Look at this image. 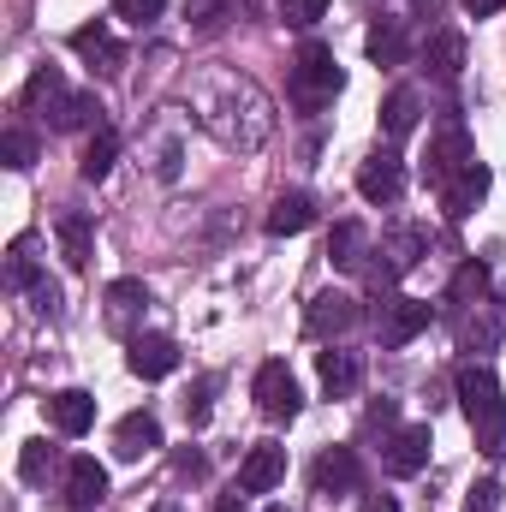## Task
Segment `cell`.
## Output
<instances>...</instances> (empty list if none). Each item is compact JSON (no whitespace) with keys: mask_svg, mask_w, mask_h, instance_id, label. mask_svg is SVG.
<instances>
[{"mask_svg":"<svg viewBox=\"0 0 506 512\" xmlns=\"http://www.w3.org/2000/svg\"><path fill=\"white\" fill-rule=\"evenodd\" d=\"M501 6H506V0H465V12H471V18H495Z\"/></svg>","mask_w":506,"mask_h":512,"instance_id":"44","label":"cell"},{"mask_svg":"<svg viewBox=\"0 0 506 512\" xmlns=\"http://www.w3.org/2000/svg\"><path fill=\"white\" fill-rule=\"evenodd\" d=\"M364 512H399V501H393V495H370V501H364Z\"/></svg>","mask_w":506,"mask_h":512,"instance_id":"45","label":"cell"},{"mask_svg":"<svg viewBox=\"0 0 506 512\" xmlns=\"http://www.w3.org/2000/svg\"><path fill=\"white\" fill-rule=\"evenodd\" d=\"M417 114H423V96H417L411 84H399V90L381 102V131L399 143V137H411V131H417Z\"/></svg>","mask_w":506,"mask_h":512,"instance_id":"25","label":"cell"},{"mask_svg":"<svg viewBox=\"0 0 506 512\" xmlns=\"http://www.w3.org/2000/svg\"><path fill=\"white\" fill-rule=\"evenodd\" d=\"M126 364H131V376L161 382V376H173V370H179V346H173L167 334H131Z\"/></svg>","mask_w":506,"mask_h":512,"instance_id":"7","label":"cell"},{"mask_svg":"<svg viewBox=\"0 0 506 512\" xmlns=\"http://www.w3.org/2000/svg\"><path fill=\"white\" fill-rule=\"evenodd\" d=\"M221 512H245V489H233V495H221Z\"/></svg>","mask_w":506,"mask_h":512,"instance_id":"46","label":"cell"},{"mask_svg":"<svg viewBox=\"0 0 506 512\" xmlns=\"http://www.w3.org/2000/svg\"><path fill=\"white\" fill-rule=\"evenodd\" d=\"M495 340H501V316H477V310L459 316V346L465 352H489Z\"/></svg>","mask_w":506,"mask_h":512,"instance_id":"29","label":"cell"},{"mask_svg":"<svg viewBox=\"0 0 506 512\" xmlns=\"http://www.w3.org/2000/svg\"><path fill=\"white\" fill-rule=\"evenodd\" d=\"M316 376H322V393L328 399H346L358 376H364V364H358V352H340V346H328L322 358H316Z\"/></svg>","mask_w":506,"mask_h":512,"instance_id":"21","label":"cell"},{"mask_svg":"<svg viewBox=\"0 0 506 512\" xmlns=\"http://www.w3.org/2000/svg\"><path fill=\"white\" fill-rule=\"evenodd\" d=\"M30 298H36V310H42V316H60V292H54L48 280H36V286H30Z\"/></svg>","mask_w":506,"mask_h":512,"instance_id":"41","label":"cell"},{"mask_svg":"<svg viewBox=\"0 0 506 512\" xmlns=\"http://www.w3.org/2000/svg\"><path fill=\"white\" fill-rule=\"evenodd\" d=\"M453 393H459V405H465V417L477 423L483 411H495V405H501V376H495L489 364H465V370L453 376Z\"/></svg>","mask_w":506,"mask_h":512,"instance_id":"9","label":"cell"},{"mask_svg":"<svg viewBox=\"0 0 506 512\" xmlns=\"http://www.w3.org/2000/svg\"><path fill=\"white\" fill-rule=\"evenodd\" d=\"M42 274H36V256H30V239H18L12 251H6V286L12 292H30Z\"/></svg>","mask_w":506,"mask_h":512,"instance_id":"32","label":"cell"},{"mask_svg":"<svg viewBox=\"0 0 506 512\" xmlns=\"http://www.w3.org/2000/svg\"><path fill=\"white\" fill-rule=\"evenodd\" d=\"M161 12H167V0H114V18H126V24H137V30L155 24Z\"/></svg>","mask_w":506,"mask_h":512,"instance_id":"37","label":"cell"},{"mask_svg":"<svg viewBox=\"0 0 506 512\" xmlns=\"http://www.w3.org/2000/svg\"><path fill=\"white\" fill-rule=\"evenodd\" d=\"M143 310H149L143 280H114V286H108V328H114V334H131V328L143 322Z\"/></svg>","mask_w":506,"mask_h":512,"instance_id":"20","label":"cell"},{"mask_svg":"<svg viewBox=\"0 0 506 512\" xmlns=\"http://www.w3.org/2000/svg\"><path fill=\"white\" fill-rule=\"evenodd\" d=\"M429 447H435V435H429V423H411V429H399V435L387 441V453H381V465H387V477H417V471L429 465Z\"/></svg>","mask_w":506,"mask_h":512,"instance_id":"8","label":"cell"},{"mask_svg":"<svg viewBox=\"0 0 506 512\" xmlns=\"http://www.w3.org/2000/svg\"><path fill=\"white\" fill-rule=\"evenodd\" d=\"M191 108H197V126L227 149H262L274 137V102L239 72H209L191 90Z\"/></svg>","mask_w":506,"mask_h":512,"instance_id":"1","label":"cell"},{"mask_svg":"<svg viewBox=\"0 0 506 512\" xmlns=\"http://www.w3.org/2000/svg\"><path fill=\"white\" fill-rule=\"evenodd\" d=\"M286 483V447H274V441H262L245 453V465H239V489L245 495H268V489H280Z\"/></svg>","mask_w":506,"mask_h":512,"instance_id":"10","label":"cell"},{"mask_svg":"<svg viewBox=\"0 0 506 512\" xmlns=\"http://www.w3.org/2000/svg\"><path fill=\"white\" fill-rule=\"evenodd\" d=\"M60 96H66V90H60V72H54V66H36V78L24 84V108H36V102H48V108H54Z\"/></svg>","mask_w":506,"mask_h":512,"instance_id":"34","label":"cell"},{"mask_svg":"<svg viewBox=\"0 0 506 512\" xmlns=\"http://www.w3.org/2000/svg\"><path fill=\"white\" fill-rule=\"evenodd\" d=\"M328 262H334V268H346V274L370 268V233H364L358 221H340V227L328 233Z\"/></svg>","mask_w":506,"mask_h":512,"instance_id":"22","label":"cell"},{"mask_svg":"<svg viewBox=\"0 0 506 512\" xmlns=\"http://www.w3.org/2000/svg\"><path fill=\"white\" fill-rule=\"evenodd\" d=\"M48 120H54V131H90V126H102V102L90 90H72V96H60L48 108Z\"/></svg>","mask_w":506,"mask_h":512,"instance_id":"24","label":"cell"},{"mask_svg":"<svg viewBox=\"0 0 506 512\" xmlns=\"http://www.w3.org/2000/svg\"><path fill=\"white\" fill-rule=\"evenodd\" d=\"M48 423H54L60 435H84V429L96 423V399H90L84 387H60V393H48Z\"/></svg>","mask_w":506,"mask_h":512,"instance_id":"14","label":"cell"},{"mask_svg":"<svg viewBox=\"0 0 506 512\" xmlns=\"http://www.w3.org/2000/svg\"><path fill=\"white\" fill-rule=\"evenodd\" d=\"M0 161H6L12 173H24V167L36 161V137H30V131H6V137H0Z\"/></svg>","mask_w":506,"mask_h":512,"instance_id":"35","label":"cell"},{"mask_svg":"<svg viewBox=\"0 0 506 512\" xmlns=\"http://www.w3.org/2000/svg\"><path fill=\"white\" fill-rule=\"evenodd\" d=\"M340 60H334V48H322V42H304L298 48V60H292V108H304V114H322L334 96H340Z\"/></svg>","mask_w":506,"mask_h":512,"instance_id":"2","label":"cell"},{"mask_svg":"<svg viewBox=\"0 0 506 512\" xmlns=\"http://www.w3.org/2000/svg\"><path fill=\"white\" fill-rule=\"evenodd\" d=\"M114 161H120V137L102 126L90 143H84V161H78V173H84V179H108V173H114Z\"/></svg>","mask_w":506,"mask_h":512,"instance_id":"27","label":"cell"},{"mask_svg":"<svg viewBox=\"0 0 506 512\" xmlns=\"http://www.w3.org/2000/svg\"><path fill=\"white\" fill-rule=\"evenodd\" d=\"M364 54H370L376 66H405V60H411V36H405V24H399V18H376L370 36H364Z\"/></svg>","mask_w":506,"mask_h":512,"instance_id":"19","label":"cell"},{"mask_svg":"<svg viewBox=\"0 0 506 512\" xmlns=\"http://www.w3.org/2000/svg\"><path fill=\"white\" fill-rule=\"evenodd\" d=\"M245 0H191V18L197 24H221V12H239Z\"/></svg>","mask_w":506,"mask_h":512,"instance_id":"40","label":"cell"},{"mask_svg":"<svg viewBox=\"0 0 506 512\" xmlns=\"http://www.w3.org/2000/svg\"><path fill=\"white\" fill-rule=\"evenodd\" d=\"M54 233H60V256H66V268H90V256H96V227H90L84 209H66V215L54 221Z\"/></svg>","mask_w":506,"mask_h":512,"instance_id":"16","label":"cell"},{"mask_svg":"<svg viewBox=\"0 0 506 512\" xmlns=\"http://www.w3.org/2000/svg\"><path fill=\"white\" fill-rule=\"evenodd\" d=\"M483 197H489V167H483V161H471L465 173H453V179L441 185V209H447L453 221H465Z\"/></svg>","mask_w":506,"mask_h":512,"instance_id":"13","label":"cell"},{"mask_svg":"<svg viewBox=\"0 0 506 512\" xmlns=\"http://www.w3.org/2000/svg\"><path fill=\"white\" fill-rule=\"evenodd\" d=\"M471 429H477V447H483L489 459H506V399L495 405V411H483Z\"/></svg>","mask_w":506,"mask_h":512,"instance_id":"31","label":"cell"},{"mask_svg":"<svg viewBox=\"0 0 506 512\" xmlns=\"http://www.w3.org/2000/svg\"><path fill=\"white\" fill-rule=\"evenodd\" d=\"M441 12H447V0H411V18H417V24H429V30L441 24Z\"/></svg>","mask_w":506,"mask_h":512,"instance_id":"42","label":"cell"},{"mask_svg":"<svg viewBox=\"0 0 506 512\" xmlns=\"http://www.w3.org/2000/svg\"><path fill=\"white\" fill-rule=\"evenodd\" d=\"M358 197L364 203H399L405 197V161L393 149H376L364 167H358Z\"/></svg>","mask_w":506,"mask_h":512,"instance_id":"6","label":"cell"},{"mask_svg":"<svg viewBox=\"0 0 506 512\" xmlns=\"http://www.w3.org/2000/svg\"><path fill=\"white\" fill-rule=\"evenodd\" d=\"M483 292H489V268H483V262H465V268L453 274V292H447V304L465 316V310H477V304H483Z\"/></svg>","mask_w":506,"mask_h":512,"instance_id":"26","label":"cell"},{"mask_svg":"<svg viewBox=\"0 0 506 512\" xmlns=\"http://www.w3.org/2000/svg\"><path fill=\"white\" fill-rule=\"evenodd\" d=\"M102 495H108V471H102L90 453H78V459L66 465V501H72V512H90Z\"/></svg>","mask_w":506,"mask_h":512,"instance_id":"15","label":"cell"},{"mask_svg":"<svg viewBox=\"0 0 506 512\" xmlns=\"http://www.w3.org/2000/svg\"><path fill=\"white\" fill-rule=\"evenodd\" d=\"M268 512H292V507H268Z\"/></svg>","mask_w":506,"mask_h":512,"instance_id":"47","label":"cell"},{"mask_svg":"<svg viewBox=\"0 0 506 512\" xmlns=\"http://www.w3.org/2000/svg\"><path fill=\"white\" fill-rule=\"evenodd\" d=\"M251 393H256V411H262L268 423H292V417L304 411V393H298V376H292V370H286L280 358H268V364L256 370Z\"/></svg>","mask_w":506,"mask_h":512,"instance_id":"3","label":"cell"},{"mask_svg":"<svg viewBox=\"0 0 506 512\" xmlns=\"http://www.w3.org/2000/svg\"><path fill=\"white\" fill-rule=\"evenodd\" d=\"M393 411H399L393 399H376V405H370V429H387V423H393Z\"/></svg>","mask_w":506,"mask_h":512,"instance_id":"43","label":"cell"},{"mask_svg":"<svg viewBox=\"0 0 506 512\" xmlns=\"http://www.w3.org/2000/svg\"><path fill=\"white\" fill-rule=\"evenodd\" d=\"M459 66H465V36H453V30H441L435 42H429V72L435 78H459Z\"/></svg>","mask_w":506,"mask_h":512,"instance_id":"28","label":"cell"},{"mask_svg":"<svg viewBox=\"0 0 506 512\" xmlns=\"http://www.w3.org/2000/svg\"><path fill=\"white\" fill-rule=\"evenodd\" d=\"M358 453L352 447H328L322 459H316V495H346V489H358Z\"/></svg>","mask_w":506,"mask_h":512,"instance_id":"18","label":"cell"},{"mask_svg":"<svg viewBox=\"0 0 506 512\" xmlns=\"http://www.w3.org/2000/svg\"><path fill=\"white\" fill-rule=\"evenodd\" d=\"M358 316H364V310H358V298L328 286V292H316V298H310L304 328H310L316 340H340V334H352V328H358Z\"/></svg>","mask_w":506,"mask_h":512,"instance_id":"4","label":"cell"},{"mask_svg":"<svg viewBox=\"0 0 506 512\" xmlns=\"http://www.w3.org/2000/svg\"><path fill=\"white\" fill-rule=\"evenodd\" d=\"M161 447V423L149 417V411H131L126 423L114 429V459H126V465H137L143 453H155Z\"/></svg>","mask_w":506,"mask_h":512,"instance_id":"17","label":"cell"},{"mask_svg":"<svg viewBox=\"0 0 506 512\" xmlns=\"http://www.w3.org/2000/svg\"><path fill=\"white\" fill-rule=\"evenodd\" d=\"M72 54L78 60H90L96 72H126V48L108 36V24L96 18V24H84V30H72Z\"/></svg>","mask_w":506,"mask_h":512,"instance_id":"12","label":"cell"},{"mask_svg":"<svg viewBox=\"0 0 506 512\" xmlns=\"http://www.w3.org/2000/svg\"><path fill=\"white\" fill-rule=\"evenodd\" d=\"M209 393H215V382H197L191 393H185V423H191V429L209 423Z\"/></svg>","mask_w":506,"mask_h":512,"instance_id":"38","label":"cell"},{"mask_svg":"<svg viewBox=\"0 0 506 512\" xmlns=\"http://www.w3.org/2000/svg\"><path fill=\"white\" fill-rule=\"evenodd\" d=\"M161 512H173V507H161Z\"/></svg>","mask_w":506,"mask_h":512,"instance_id":"48","label":"cell"},{"mask_svg":"<svg viewBox=\"0 0 506 512\" xmlns=\"http://www.w3.org/2000/svg\"><path fill=\"white\" fill-rule=\"evenodd\" d=\"M381 251H387V268H393V274H405V268H417V256H423V233H417V227H393Z\"/></svg>","mask_w":506,"mask_h":512,"instance_id":"30","label":"cell"},{"mask_svg":"<svg viewBox=\"0 0 506 512\" xmlns=\"http://www.w3.org/2000/svg\"><path fill=\"white\" fill-rule=\"evenodd\" d=\"M477 161V149H471V137H465V126H447L435 143H429V179L435 185H447L453 173H465Z\"/></svg>","mask_w":506,"mask_h":512,"instance_id":"11","label":"cell"},{"mask_svg":"<svg viewBox=\"0 0 506 512\" xmlns=\"http://www.w3.org/2000/svg\"><path fill=\"white\" fill-rule=\"evenodd\" d=\"M304 227H316V203H310L304 191L274 197V209H268V233H274V239H292V233H304Z\"/></svg>","mask_w":506,"mask_h":512,"instance_id":"23","label":"cell"},{"mask_svg":"<svg viewBox=\"0 0 506 512\" xmlns=\"http://www.w3.org/2000/svg\"><path fill=\"white\" fill-rule=\"evenodd\" d=\"M54 471V447L48 441H24V453H18V477L24 483H42Z\"/></svg>","mask_w":506,"mask_h":512,"instance_id":"33","label":"cell"},{"mask_svg":"<svg viewBox=\"0 0 506 512\" xmlns=\"http://www.w3.org/2000/svg\"><path fill=\"white\" fill-rule=\"evenodd\" d=\"M495 501H501V483H495V477H483V483H471L465 512H495Z\"/></svg>","mask_w":506,"mask_h":512,"instance_id":"39","label":"cell"},{"mask_svg":"<svg viewBox=\"0 0 506 512\" xmlns=\"http://www.w3.org/2000/svg\"><path fill=\"white\" fill-rule=\"evenodd\" d=\"M280 18H286L292 30H310V24L328 18V0H280Z\"/></svg>","mask_w":506,"mask_h":512,"instance_id":"36","label":"cell"},{"mask_svg":"<svg viewBox=\"0 0 506 512\" xmlns=\"http://www.w3.org/2000/svg\"><path fill=\"white\" fill-rule=\"evenodd\" d=\"M429 322H435V304H429V298H387L376 310L381 346H405V340H417Z\"/></svg>","mask_w":506,"mask_h":512,"instance_id":"5","label":"cell"}]
</instances>
